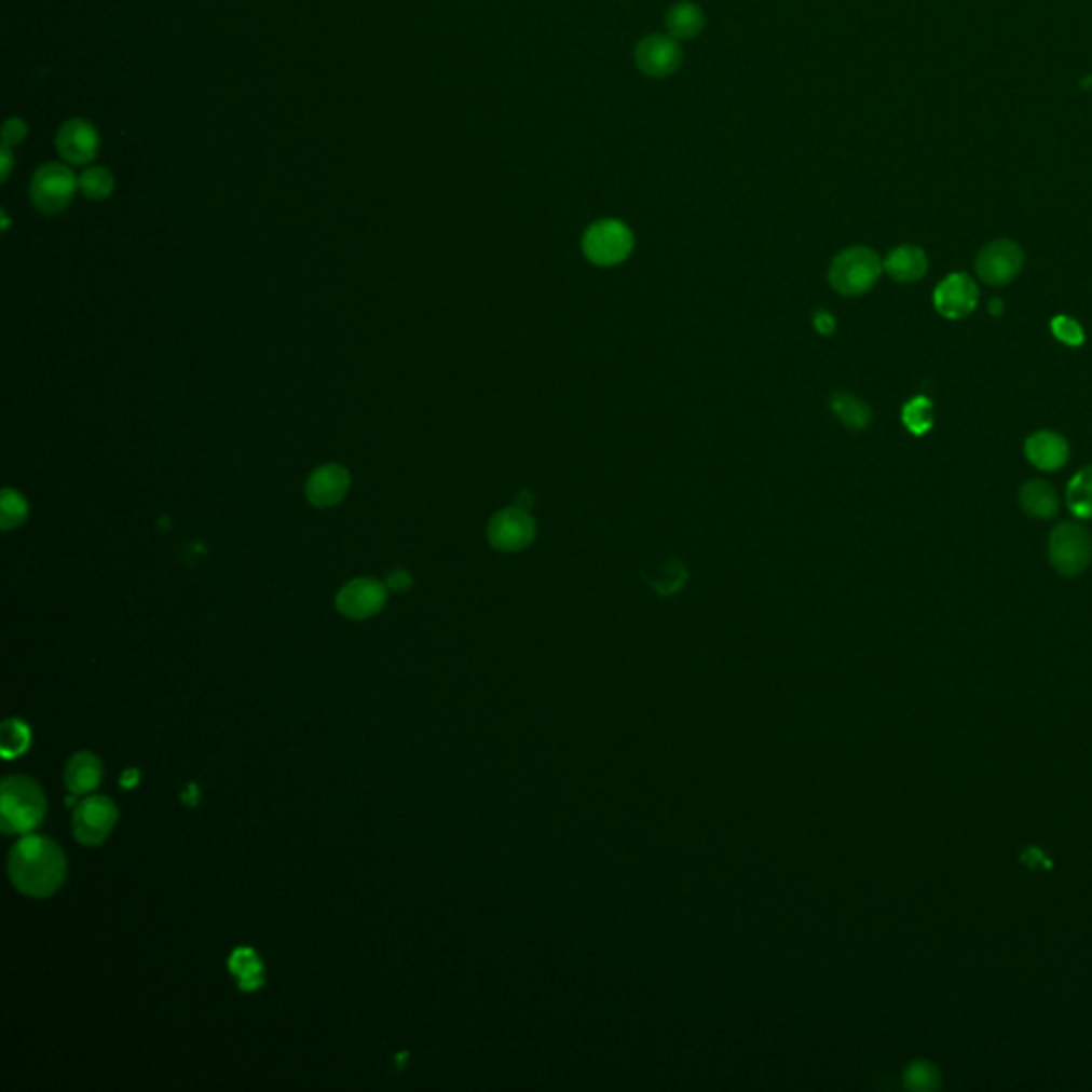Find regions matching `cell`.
I'll return each mask as SVG.
<instances>
[{
    "mask_svg": "<svg viewBox=\"0 0 1092 1092\" xmlns=\"http://www.w3.org/2000/svg\"><path fill=\"white\" fill-rule=\"evenodd\" d=\"M9 877L26 897H52L67 877L65 854L52 838L26 834L11 847Z\"/></svg>",
    "mask_w": 1092,
    "mask_h": 1092,
    "instance_id": "obj_1",
    "label": "cell"
},
{
    "mask_svg": "<svg viewBox=\"0 0 1092 1092\" xmlns=\"http://www.w3.org/2000/svg\"><path fill=\"white\" fill-rule=\"evenodd\" d=\"M47 803L37 781L6 777L0 786V828L4 834H28L45 818Z\"/></svg>",
    "mask_w": 1092,
    "mask_h": 1092,
    "instance_id": "obj_2",
    "label": "cell"
},
{
    "mask_svg": "<svg viewBox=\"0 0 1092 1092\" xmlns=\"http://www.w3.org/2000/svg\"><path fill=\"white\" fill-rule=\"evenodd\" d=\"M884 272L879 255L866 246H854L843 250L830 263L828 279L834 290L847 297H858L875 286Z\"/></svg>",
    "mask_w": 1092,
    "mask_h": 1092,
    "instance_id": "obj_3",
    "label": "cell"
},
{
    "mask_svg": "<svg viewBox=\"0 0 1092 1092\" xmlns=\"http://www.w3.org/2000/svg\"><path fill=\"white\" fill-rule=\"evenodd\" d=\"M634 250V233L615 218L593 222L583 235V255L596 268H615Z\"/></svg>",
    "mask_w": 1092,
    "mask_h": 1092,
    "instance_id": "obj_4",
    "label": "cell"
},
{
    "mask_svg": "<svg viewBox=\"0 0 1092 1092\" xmlns=\"http://www.w3.org/2000/svg\"><path fill=\"white\" fill-rule=\"evenodd\" d=\"M1048 555L1054 570L1063 576L1084 572L1092 561L1091 532L1080 523H1059L1050 534Z\"/></svg>",
    "mask_w": 1092,
    "mask_h": 1092,
    "instance_id": "obj_5",
    "label": "cell"
},
{
    "mask_svg": "<svg viewBox=\"0 0 1092 1092\" xmlns=\"http://www.w3.org/2000/svg\"><path fill=\"white\" fill-rule=\"evenodd\" d=\"M80 178L63 163L41 165L30 180V201L43 214H60L73 201Z\"/></svg>",
    "mask_w": 1092,
    "mask_h": 1092,
    "instance_id": "obj_6",
    "label": "cell"
},
{
    "mask_svg": "<svg viewBox=\"0 0 1092 1092\" xmlns=\"http://www.w3.org/2000/svg\"><path fill=\"white\" fill-rule=\"evenodd\" d=\"M634 63H637L638 71L646 78H653V80L670 78L683 65L681 41H677L668 32L666 35H659V32L646 35L637 43Z\"/></svg>",
    "mask_w": 1092,
    "mask_h": 1092,
    "instance_id": "obj_7",
    "label": "cell"
},
{
    "mask_svg": "<svg viewBox=\"0 0 1092 1092\" xmlns=\"http://www.w3.org/2000/svg\"><path fill=\"white\" fill-rule=\"evenodd\" d=\"M487 538L493 548L504 552H517L534 543L536 523L530 510L521 506H510L491 517L487 525Z\"/></svg>",
    "mask_w": 1092,
    "mask_h": 1092,
    "instance_id": "obj_8",
    "label": "cell"
},
{
    "mask_svg": "<svg viewBox=\"0 0 1092 1092\" xmlns=\"http://www.w3.org/2000/svg\"><path fill=\"white\" fill-rule=\"evenodd\" d=\"M1024 265V252L1015 242L997 240L984 246L975 261V272L982 282L991 286L1009 284Z\"/></svg>",
    "mask_w": 1092,
    "mask_h": 1092,
    "instance_id": "obj_9",
    "label": "cell"
},
{
    "mask_svg": "<svg viewBox=\"0 0 1092 1092\" xmlns=\"http://www.w3.org/2000/svg\"><path fill=\"white\" fill-rule=\"evenodd\" d=\"M978 299H980L978 284L969 273L963 272L947 275L943 282H939L932 295L934 310L950 320L969 316L978 308Z\"/></svg>",
    "mask_w": 1092,
    "mask_h": 1092,
    "instance_id": "obj_10",
    "label": "cell"
},
{
    "mask_svg": "<svg viewBox=\"0 0 1092 1092\" xmlns=\"http://www.w3.org/2000/svg\"><path fill=\"white\" fill-rule=\"evenodd\" d=\"M384 604H386V585L373 578H355L346 583L336 598L338 611L355 622H364L378 615L384 609Z\"/></svg>",
    "mask_w": 1092,
    "mask_h": 1092,
    "instance_id": "obj_11",
    "label": "cell"
},
{
    "mask_svg": "<svg viewBox=\"0 0 1092 1092\" xmlns=\"http://www.w3.org/2000/svg\"><path fill=\"white\" fill-rule=\"evenodd\" d=\"M118 819L115 805L105 796H92L78 805L73 814V832L82 845H100L113 830Z\"/></svg>",
    "mask_w": 1092,
    "mask_h": 1092,
    "instance_id": "obj_12",
    "label": "cell"
},
{
    "mask_svg": "<svg viewBox=\"0 0 1092 1092\" xmlns=\"http://www.w3.org/2000/svg\"><path fill=\"white\" fill-rule=\"evenodd\" d=\"M351 489V474L344 465L325 463L316 467L305 482V497L316 508L338 506Z\"/></svg>",
    "mask_w": 1092,
    "mask_h": 1092,
    "instance_id": "obj_13",
    "label": "cell"
},
{
    "mask_svg": "<svg viewBox=\"0 0 1092 1092\" xmlns=\"http://www.w3.org/2000/svg\"><path fill=\"white\" fill-rule=\"evenodd\" d=\"M56 148H58L63 161H67L71 165H88L96 159L98 148H100L98 131L92 126L88 120L73 118L60 126L58 137H56Z\"/></svg>",
    "mask_w": 1092,
    "mask_h": 1092,
    "instance_id": "obj_14",
    "label": "cell"
},
{
    "mask_svg": "<svg viewBox=\"0 0 1092 1092\" xmlns=\"http://www.w3.org/2000/svg\"><path fill=\"white\" fill-rule=\"evenodd\" d=\"M1024 453L1035 467L1054 472L1069 461V445L1056 432H1037L1026 438Z\"/></svg>",
    "mask_w": 1092,
    "mask_h": 1092,
    "instance_id": "obj_15",
    "label": "cell"
},
{
    "mask_svg": "<svg viewBox=\"0 0 1092 1092\" xmlns=\"http://www.w3.org/2000/svg\"><path fill=\"white\" fill-rule=\"evenodd\" d=\"M666 30L677 41H690L702 35L707 26L705 11L692 0H679L666 11Z\"/></svg>",
    "mask_w": 1092,
    "mask_h": 1092,
    "instance_id": "obj_16",
    "label": "cell"
},
{
    "mask_svg": "<svg viewBox=\"0 0 1092 1092\" xmlns=\"http://www.w3.org/2000/svg\"><path fill=\"white\" fill-rule=\"evenodd\" d=\"M103 779V762L88 751L76 753L65 770V783L73 796L91 794Z\"/></svg>",
    "mask_w": 1092,
    "mask_h": 1092,
    "instance_id": "obj_17",
    "label": "cell"
},
{
    "mask_svg": "<svg viewBox=\"0 0 1092 1092\" xmlns=\"http://www.w3.org/2000/svg\"><path fill=\"white\" fill-rule=\"evenodd\" d=\"M884 270L888 272L890 277H895L897 282H903V284H910L915 282L919 277H924L928 272V259H926V252L917 246H899L895 248L888 259L884 261Z\"/></svg>",
    "mask_w": 1092,
    "mask_h": 1092,
    "instance_id": "obj_18",
    "label": "cell"
},
{
    "mask_svg": "<svg viewBox=\"0 0 1092 1092\" xmlns=\"http://www.w3.org/2000/svg\"><path fill=\"white\" fill-rule=\"evenodd\" d=\"M1020 506L1035 519H1054L1059 515V493L1046 480H1030L1020 489Z\"/></svg>",
    "mask_w": 1092,
    "mask_h": 1092,
    "instance_id": "obj_19",
    "label": "cell"
},
{
    "mask_svg": "<svg viewBox=\"0 0 1092 1092\" xmlns=\"http://www.w3.org/2000/svg\"><path fill=\"white\" fill-rule=\"evenodd\" d=\"M828 404H830L832 412L838 417V421L854 432L869 427V423L873 419L871 408L862 399H858L849 393H832Z\"/></svg>",
    "mask_w": 1092,
    "mask_h": 1092,
    "instance_id": "obj_20",
    "label": "cell"
},
{
    "mask_svg": "<svg viewBox=\"0 0 1092 1092\" xmlns=\"http://www.w3.org/2000/svg\"><path fill=\"white\" fill-rule=\"evenodd\" d=\"M1067 504L1076 519H1092V465L1080 469L1067 487Z\"/></svg>",
    "mask_w": 1092,
    "mask_h": 1092,
    "instance_id": "obj_21",
    "label": "cell"
},
{
    "mask_svg": "<svg viewBox=\"0 0 1092 1092\" xmlns=\"http://www.w3.org/2000/svg\"><path fill=\"white\" fill-rule=\"evenodd\" d=\"M903 1082L910 1091L930 1092L941 1089V1071L924 1059H917L907 1065L903 1074Z\"/></svg>",
    "mask_w": 1092,
    "mask_h": 1092,
    "instance_id": "obj_22",
    "label": "cell"
},
{
    "mask_svg": "<svg viewBox=\"0 0 1092 1092\" xmlns=\"http://www.w3.org/2000/svg\"><path fill=\"white\" fill-rule=\"evenodd\" d=\"M932 404L928 397H913L903 408V425L913 436H926L932 429Z\"/></svg>",
    "mask_w": 1092,
    "mask_h": 1092,
    "instance_id": "obj_23",
    "label": "cell"
},
{
    "mask_svg": "<svg viewBox=\"0 0 1092 1092\" xmlns=\"http://www.w3.org/2000/svg\"><path fill=\"white\" fill-rule=\"evenodd\" d=\"M26 519H28L26 500L17 491L6 487L0 497V525H2V530L9 532L13 528H19V525H24Z\"/></svg>",
    "mask_w": 1092,
    "mask_h": 1092,
    "instance_id": "obj_24",
    "label": "cell"
},
{
    "mask_svg": "<svg viewBox=\"0 0 1092 1092\" xmlns=\"http://www.w3.org/2000/svg\"><path fill=\"white\" fill-rule=\"evenodd\" d=\"M231 969L233 973L240 978V984L246 988V991H252L261 984V973H263V967L257 958V954L252 950H240L235 952L233 960H231Z\"/></svg>",
    "mask_w": 1092,
    "mask_h": 1092,
    "instance_id": "obj_25",
    "label": "cell"
},
{
    "mask_svg": "<svg viewBox=\"0 0 1092 1092\" xmlns=\"http://www.w3.org/2000/svg\"><path fill=\"white\" fill-rule=\"evenodd\" d=\"M30 745V729L19 720H6L0 729V747L6 760L22 755Z\"/></svg>",
    "mask_w": 1092,
    "mask_h": 1092,
    "instance_id": "obj_26",
    "label": "cell"
},
{
    "mask_svg": "<svg viewBox=\"0 0 1092 1092\" xmlns=\"http://www.w3.org/2000/svg\"><path fill=\"white\" fill-rule=\"evenodd\" d=\"M115 188V180H113V174L105 167H88L82 176H80V190L92 199V201H103L107 199Z\"/></svg>",
    "mask_w": 1092,
    "mask_h": 1092,
    "instance_id": "obj_27",
    "label": "cell"
},
{
    "mask_svg": "<svg viewBox=\"0 0 1092 1092\" xmlns=\"http://www.w3.org/2000/svg\"><path fill=\"white\" fill-rule=\"evenodd\" d=\"M685 578H687L685 568L677 559H672V561H668V563H664V565L657 568L655 578H646V581L651 583V587L655 591H659L664 596H670V593H677L683 587Z\"/></svg>",
    "mask_w": 1092,
    "mask_h": 1092,
    "instance_id": "obj_28",
    "label": "cell"
},
{
    "mask_svg": "<svg viewBox=\"0 0 1092 1092\" xmlns=\"http://www.w3.org/2000/svg\"><path fill=\"white\" fill-rule=\"evenodd\" d=\"M1050 329L1054 333V338L1067 346H1082L1087 336H1084V329L1078 320L1061 314V316H1054L1052 323H1050Z\"/></svg>",
    "mask_w": 1092,
    "mask_h": 1092,
    "instance_id": "obj_29",
    "label": "cell"
},
{
    "mask_svg": "<svg viewBox=\"0 0 1092 1092\" xmlns=\"http://www.w3.org/2000/svg\"><path fill=\"white\" fill-rule=\"evenodd\" d=\"M26 133H28V128H26V124H24L19 118H9V120L4 122V128H2V139H4V146L9 148V146H15V144L24 141Z\"/></svg>",
    "mask_w": 1092,
    "mask_h": 1092,
    "instance_id": "obj_30",
    "label": "cell"
},
{
    "mask_svg": "<svg viewBox=\"0 0 1092 1092\" xmlns=\"http://www.w3.org/2000/svg\"><path fill=\"white\" fill-rule=\"evenodd\" d=\"M814 327L818 329L819 336H832L836 325H834V318H832V314H830V312H825V310H818V312L814 314Z\"/></svg>",
    "mask_w": 1092,
    "mask_h": 1092,
    "instance_id": "obj_31",
    "label": "cell"
},
{
    "mask_svg": "<svg viewBox=\"0 0 1092 1092\" xmlns=\"http://www.w3.org/2000/svg\"><path fill=\"white\" fill-rule=\"evenodd\" d=\"M410 585H412V578H410V574H408L406 570H395V572H391V576H388V587H391V589H395V591H406Z\"/></svg>",
    "mask_w": 1092,
    "mask_h": 1092,
    "instance_id": "obj_32",
    "label": "cell"
},
{
    "mask_svg": "<svg viewBox=\"0 0 1092 1092\" xmlns=\"http://www.w3.org/2000/svg\"><path fill=\"white\" fill-rule=\"evenodd\" d=\"M2 161H4V165H2V180H6V176H9V172H11V165H13V159H11V152H9V148H6V146H4V150H2Z\"/></svg>",
    "mask_w": 1092,
    "mask_h": 1092,
    "instance_id": "obj_33",
    "label": "cell"
},
{
    "mask_svg": "<svg viewBox=\"0 0 1092 1092\" xmlns=\"http://www.w3.org/2000/svg\"><path fill=\"white\" fill-rule=\"evenodd\" d=\"M1001 312H1002L1001 299H993V301H991V314H993V316H1001Z\"/></svg>",
    "mask_w": 1092,
    "mask_h": 1092,
    "instance_id": "obj_34",
    "label": "cell"
}]
</instances>
